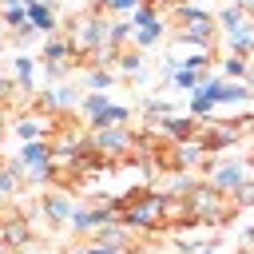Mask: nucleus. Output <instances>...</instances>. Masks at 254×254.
<instances>
[{
  "label": "nucleus",
  "mask_w": 254,
  "mask_h": 254,
  "mask_svg": "<svg viewBox=\"0 0 254 254\" xmlns=\"http://www.w3.org/2000/svg\"><path fill=\"white\" fill-rule=\"evenodd\" d=\"M187 202H190L194 222H202V226H222V222L238 210V202H234L226 190H218L210 179H206V183H194V187L187 190Z\"/></svg>",
  "instance_id": "nucleus-1"
},
{
  "label": "nucleus",
  "mask_w": 254,
  "mask_h": 254,
  "mask_svg": "<svg viewBox=\"0 0 254 254\" xmlns=\"http://www.w3.org/2000/svg\"><path fill=\"white\" fill-rule=\"evenodd\" d=\"M67 40H71V52H75L79 60H83V56H95V52L107 44V20H103L99 12H83V16L71 20Z\"/></svg>",
  "instance_id": "nucleus-2"
},
{
  "label": "nucleus",
  "mask_w": 254,
  "mask_h": 254,
  "mask_svg": "<svg viewBox=\"0 0 254 254\" xmlns=\"http://www.w3.org/2000/svg\"><path fill=\"white\" fill-rule=\"evenodd\" d=\"M163 194H167V190H143L131 206L119 210V222H123L127 230H151V226H163V218H159V210H163Z\"/></svg>",
  "instance_id": "nucleus-3"
},
{
  "label": "nucleus",
  "mask_w": 254,
  "mask_h": 254,
  "mask_svg": "<svg viewBox=\"0 0 254 254\" xmlns=\"http://www.w3.org/2000/svg\"><path fill=\"white\" fill-rule=\"evenodd\" d=\"M91 147L103 159H123V155L135 151V131L127 123H119V127H91Z\"/></svg>",
  "instance_id": "nucleus-4"
},
{
  "label": "nucleus",
  "mask_w": 254,
  "mask_h": 254,
  "mask_svg": "<svg viewBox=\"0 0 254 254\" xmlns=\"http://www.w3.org/2000/svg\"><path fill=\"white\" fill-rule=\"evenodd\" d=\"M206 179H210L218 190L230 194V190H238V187L250 179V163H242V159H222V163H214V171H210Z\"/></svg>",
  "instance_id": "nucleus-5"
},
{
  "label": "nucleus",
  "mask_w": 254,
  "mask_h": 254,
  "mask_svg": "<svg viewBox=\"0 0 254 254\" xmlns=\"http://www.w3.org/2000/svg\"><path fill=\"white\" fill-rule=\"evenodd\" d=\"M0 238H4L8 254H20V250L32 242V222L20 218V214H4V218H0Z\"/></svg>",
  "instance_id": "nucleus-6"
},
{
  "label": "nucleus",
  "mask_w": 254,
  "mask_h": 254,
  "mask_svg": "<svg viewBox=\"0 0 254 254\" xmlns=\"http://www.w3.org/2000/svg\"><path fill=\"white\" fill-rule=\"evenodd\" d=\"M198 127H202V119H194L190 111H187V115H167V119H159V131H163L171 143H187V139H194Z\"/></svg>",
  "instance_id": "nucleus-7"
},
{
  "label": "nucleus",
  "mask_w": 254,
  "mask_h": 254,
  "mask_svg": "<svg viewBox=\"0 0 254 254\" xmlns=\"http://www.w3.org/2000/svg\"><path fill=\"white\" fill-rule=\"evenodd\" d=\"M222 44H226V52H234V56H254V12H250L238 28L222 32Z\"/></svg>",
  "instance_id": "nucleus-8"
},
{
  "label": "nucleus",
  "mask_w": 254,
  "mask_h": 254,
  "mask_svg": "<svg viewBox=\"0 0 254 254\" xmlns=\"http://www.w3.org/2000/svg\"><path fill=\"white\" fill-rule=\"evenodd\" d=\"M159 218L167 222V226H187V222H194V214H190V202H187V194H163V210H159Z\"/></svg>",
  "instance_id": "nucleus-9"
},
{
  "label": "nucleus",
  "mask_w": 254,
  "mask_h": 254,
  "mask_svg": "<svg viewBox=\"0 0 254 254\" xmlns=\"http://www.w3.org/2000/svg\"><path fill=\"white\" fill-rule=\"evenodd\" d=\"M48 123H52V111H44V115H16V123H12V135H16L20 143H32V139H44V131H48Z\"/></svg>",
  "instance_id": "nucleus-10"
},
{
  "label": "nucleus",
  "mask_w": 254,
  "mask_h": 254,
  "mask_svg": "<svg viewBox=\"0 0 254 254\" xmlns=\"http://www.w3.org/2000/svg\"><path fill=\"white\" fill-rule=\"evenodd\" d=\"M71 214H75V202H71L64 190H48V194H44V218H48V222L64 226V222H71Z\"/></svg>",
  "instance_id": "nucleus-11"
},
{
  "label": "nucleus",
  "mask_w": 254,
  "mask_h": 254,
  "mask_svg": "<svg viewBox=\"0 0 254 254\" xmlns=\"http://www.w3.org/2000/svg\"><path fill=\"white\" fill-rule=\"evenodd\" d=\"M202 155H210L206 151V143L194 135V139H187V143H175L171 147V167H198V159Z\"/></svg>",
  "instance_id": "nucleus-12"
},
{
  "label": "nucleus",
  "mask_w": 254,
  "mask_h": 254,
  "mask_svg": "<svg viewBox=\"0 0 254 254\" xmlns=\"http://www.w3.org/2000/svg\"><path fill=\"white\" fill-rule=\"evenodd\" d=\"M167 40V20L159 16V20H151V24H143V28H135V36H131V44L139 48V52H147V48H159Z\"/></svg>",
  "instance_id": "nucleus-13"
},
{
  "label": "nucleus",
  "mask_w": 254,
  "mask_h": 254,
  "mask_svg": "<svg viewBox=\"0 0 254 254\" xmlns=\"http://www.w3.org/2000/svg\"><path fill=\"white\" fill-rule=\"evenodd\" d=\"M67 60H75L67 32H64V36H48V40H44V64H67Z\"/></svg>",
  "instance_id": "nucleus-14"
},
{
  "label": "nucleus",
  "mask_w": 254,
  "mask_h": 254,
  "mask_svg": "<svg viewBox=\"0 0 254 254\" xmlns=\"http://www.w3.org/2000/svg\"><path fill=\"white\" fill-rule=\"evenodd\" d=\"M28 24H32L40 36H48V32L60 24V16H56V8H52V4H28Z\"/></svg>",
  "instance_id": "nucleus-15"
},
{
  "label": "nucleus",
  "mask_w": 254,
  "mask_h": 254,
  "mask_svg": "<svg viewBox=\"0 0 254 254\" xmlns=\"http://www.w3.org/2000/svg\"><path fill=\"white\" fill-rule=\"evenodd\" d=\"M111 67H115V75H143V52H139V48H131V52L119 48Z\"/></svg>",
  "instance_id": "nucleus-16"
},
{
  "label": "nucleus",
  "mask_w": 254,
  "mask_h": 254,
  "mask_svg": "<svg viewBox=\"0 0 254 254\" xmlns=\"http://www.w3.org/2000/svg\"><path fill=\"white\" fill-rule=\"evenodd\" d=\"M12 75H16L20 91H32V87H36L40 67H36V60H32V56H16V60H12Z\"/></svg>",
  "instance_id": "nucleus-17"
},
{
  "label": "nucleus",
  "mask_w": 254,
  "mask_h": 254,
  "mask_svg": "<svg viewBox=\"0 0 254 254\" xmlns=\"http://www.w3.org/2000/svg\"><path fill=\"white\" fill-rule=\"evenodd\" d=\"M91 238H99V242H107V246H115V250H127V242H131V230L115 218V222H107V226H99Z\"/></svg>",
  "instance_id": "nucleus-18"
},
{
  "label": "nucleus",
  "mask_w": 254,
  "mask_h": 254,
  "mask_svg": "<svg viewBox=\"0 0 254 254\" xmlns=\"http://www.w3.org/2000/svg\"><path fill=\"white\" fill-rule=\"evenodd\" d=\"M111 103H115V99H111V95H107V91H87V95H83V99H79V111H83V119H87V123H91V119H95V115H99V111H107V107H111Z\"/></svg>",
  "instance_id": "nucleus-19"
},
{
  "label": "nucleus",
  "mask_w": 254,
  "mask_h": 254,
  "mask_svg": "<svg viewBox=\"0 0 254 254\" xmlns=\"http://www.w3.org/2000/svg\"><path fill=\"white\" fill-rule=\"evenodd\" d=\"M127 119H131V107H127V103H111V107L99 111L87 127H119V123H127Z\"/></svg>",
  "instance_id": "nucleus-20"
},
{
  "label": "nucleus",
  "mask_w": 254,
  "mask_h": 254,
  "mask_svg": "<svg viewBox=\"0 0 254 254\" xmlns=\"http://www.w3.org/2000/svg\"><path fill=\"white\" fill-rule=\"evenodd\" d=\"M83 83H87V91H107L111 83H115V67H87L83 71Z\"/></svg>",
  "instance_id": "nucleus-21"
},
{
  "label": "nucleus",
  "mask_w": 254,
  "mask_h": 254,
  "mask_svg": "<svg viewBox=\"0 0 254 254\" xmlns=\"http://www.w3.org/2000/svg\"><path fill=\"white\" fill-rule=\"evenodd\" d=\"M20 179H24V171H20V159H12V163H0V194H16V190H20Z\"/></svg>",
  "instance_id": "nucleus-22"
},
{
  "label": "nucleus",
  "mask_w": 254,
  "mask_h": 254,
  "mask_svg": "<svg viewBox=\"0 0 254 254\" xmlns=\"http://www.w3.org/2000/svg\"><path fill=\"white\" fill-rule=\"evenodd\" d=\"M246 16H250V12H246L242 4H226V8H218V12H214V24H218L222 32H230V28H238Z\"/></svg>",
  "instance_id": "nucleus-23"
},
{
  "label": "nucleus",
  "mask_w": 254,
  "mask_h": 254,
  "mask_svg": "<svg viewBox=\"0 0 254 254\" xmlns=\"http://www.w3.org/2000/svg\"><path fill=\"white\" fill-rule=\"evenodd\" d=\"M131 36H135V28H131V20H127V16H115V20L107 24V44H111V48H123Z\"/></svg>",
  "instance_id": "nucleus-24"
},
{
  "label": "nucleus",
  "mask_w": 254,
  "mask_h": 254,
  "mask_svg": "<svg viewBox=\"0 0 254 254\" xmlns=\"http://www.w3.org/2000/svg\"><path fill=\"white\" fill-rule=\"evenodd\" d=\"M246 75H250V56L226 52V60H222V79H246Z\"/></svg>",
  "instance_id": "nucleus-25"
},
{
  "label": "nucleus",
  "mask_w": 254,
  "mask_h": 254,
  "mask_svg": "<svg viewBox=\"0 0 254 254\" xmlns=\"http://www.w3.org/2000/svg\"><path fill=\"white\" fill-rule=\"evenodd\" d=\"M143 0H91V12H111V16H131Z\"/></svg>",
  "instance_id": "nucleus-26"
},
{
  "label": "nucleus",
  "mask_w": 254,
  "mask_h": 254,
  "mask_svg": "<svg viewBox=\"0 0 254 254\" xmlns=\"http://www.w3.org/2000/svg\"><path fill=\"white\" fill-rule=\"evenodd\" d=\"M202 79H206V71H198V67H179V71L171 75V83H175V87H183V91H194Z\"/></svg>",
  "instance_id": "nucleus-27"
},
{
  "label": "nucleus",
  "mask_w": 254,
  "mask_h": 254,
  "mask_svg": "<svg viewBox=\"0 0 254 254\" xmlns=\"http://www.w3.org/2000/svg\"><path fill=\"white\" fill-rule=\"evenodd\" d=\"M0 20H4L8 28H20V24H28V4H12V8H0Z\"/></svg>",
  "instance_id": "nucleus-28"
},
{
  "label": "nucleus",
  "mask_w": 254,
  "mask_h": 254,
  "mask_svg": "<svg viewBox=\"0 0 254 254\" xmlns=\"http://www.w3.org/2000/svg\"><path fill=\"white\" fill-rule=\"evenodd\" d=\"M127 20H131V28H143V24H151V20H159V8L143 0V4H139V8H135V12L127 16Z\"/></svg>",
  "instance_id": "nucleus-29"
},
{
  "label": "nucleus",
  "mask_w": 254,
  "mask_h": 254,
  "mask_svg": "<svg viewBox=\"0 0 254 254\" xmlns=\"http://www.w3.org/2000/svg\"><path fill=\"white\" fill-rule=\"evenodd\" d=\"M143 111H147V119L155 123V119H167V115H171V103H167V99H147Z\"/></svg>",
  "instance_id": "nucleus-30"
},
{
  "label": "nucleus",
  "mask_w": 254,
  "mask_h": 254,
  "mask_svg": "<svg viewBox=\"0 0 254 254\" xmlns=\"http://www.w3.org/2000/svg\"><path fill=\"white\" fill-rule=\"evenodd\" d=\"M230 198H234V202H238V206H250V202H254V183H250V179H246V183H242V187H238V190H230Z\"/></svg>",
  "instance_id": "nucleus-31"
},
{
  "label": "nucleus",
  "mask_w": 254,
  "mask_h": 254,
  "mask_svg": "<svg viewBox=\"0 0 254 254\" xmlns=\"http://www.w3.org/2000/svg\"><path fill=\"white\" fill-rule=\"evenodd\" d=\"M79 254H123V250H115V246H107V242H99V238H91L87 246H79Z\"/></svg>",
  "instance_id": "nucleus-32"
},
{
  "label": "nucleus",
  "mask_w": 254,
  "mask_h": 254,
  "mask_svg": "<svg viewBox=\"0 0 254 254\" xmlns=\"http://www.w3.org/2000/svg\"><path fill=\"white\" fill-rule=\"evenodd\" d=\"M20 83H16V75H0V99H12V91H16Z\"/></svg>",
  "instance_id": "nucleus-33"
},
{
  "label": "nucleus",
  "mask_w": 254,
  "mask_h": 254,
  "mask_svg": "<svg viewBox=\"0 0 254 254\" xmlns=\"http://www.w3.org/2000/svg\"><path fill=\"white\" fill-rule=\"evenodd\" d=\"M71 64H44V71H48V79H64V71H67Z\"/></svg>",
  "instance_id": "nucleus-34"
},
{
  "label": "nucleus",
  "mask_w": 254,
  "mask_h": 254,
  "mask_svg": "<svg viewBox=\"0 0 254 254\" xmlns=\"http://www.w3.org/2000/svg\"><path fill=\"white\" fill-rule=\"evenodd\" d=\"M198 254H222V250H218V246H202Z\"/></svg>",
  "instance_id": "nucleus-35"
},
{
  "label": "nucleus",
  "mask_w": 254,
  "mask_h": 254,
  "mask_svg": "<svg viewBox=\"0 0 254 254\" xmlns=\"http://www.w3.org/2000/svg\"><path fill=\"white\" fill-rule=\"evenodd\" d=\"M242 238H246V242H250V246H254V226H250V230H246V234H242Z\"/></svg>",
  "instance_id": "nucleus-36"
},
{
  "label": "nucleus",
  "mask_w": 254,
  "mask_h": 254,
  "mask_svg": "<svg viewBox=\"0 0 254 254\" xmlns=\"http://www.w3.org/2000/svg\"><path fill=\"white\" fill-rule=\"evenodd\" d=\"M24 4H52L56 8V0H24Z\"/></svg>",
  "instance_id": "nucleus-37"
},
{
  "label": "nucleus",
  "mask_w": 254,
  "mask_h": 254,
  "mask_svg": "<svg viewBox=\"0 0 254 254\" xmlns=\"http://www.w3.org/2000/svg\"><path fill=\"white\" fill-rule=\"evenodd\" d=\"M246 83H250V87H254V64H250V75H246Z\"/></svg>",
  "instance_id": "nucleus-38"
},
{
  "label": "nucleus",
  "mask_w": 254,
  "mask_h": 254,
  "mask_svg": "<svg viewBox=\"0 0 254 254\" xmlns=\"http://www.w3.org/2000/svg\"><path fill=\"white\" fill-rule=\"evenodd\" d=\"M4 202H8V194H0V210H4Z\"/></svg>",
  "instance_id": "nucleus-39"
},
{
  "label": "nucleus",
  "mask_w": 254,
  "mask_h": 254,
  "mask_svg": "<svg viewBox=\"0 0 254 254\" xmlns=\"http://www.w3.org/2000/svg\"><path fill=\"white\" fill-rule=\"evenodd\" d=\"M0 254H8V246H4V238H0Z\"/></svg>",
  "instance_id": "nucleus-40"
},
{
  "label": "nucleus",
  "mask_w": 254,
  "mask_h": 254,
  "mask_svg": "<svg viewBox=\"0 0 254 254\" xmlns=\"http://www.w3.org/2000/svg\"><path fill=\"white\" fill-rule=\"evenodd\" d=\"M250 131H254V115H250Z\"/></svg>",
  "instance_id": "nucleus-41"
},
{
  "label": "nucleus",
  "mask_w": 254,
  "mask_h": 254,
  "mask_svg": "<svg viewBox=\"0 0 254 254\" xmlns=\"http://www.w3.org/2000/svg\"><path fill=\"white\" fill-rule=\"evenodd\" d=\"M0 52H4V40H0Z\"/></svg>",
  "instance_id": "nucleus-42"
},
{
  "label": "nucleus",
  "mask_w": 254,
  "mask_h": 254,
  "mask_svg": "<svg viewBox=\"0 0 254 254\" xmlns=\"http://www.w3.org/2000/svg\"><path fill=\"white\" fill-rule=\"evenodd\" d=\"M194 4H206V0H194Z\"/></svg>",
  "instance_id": "nucleus-43"
}]
</instances>
